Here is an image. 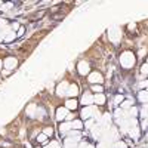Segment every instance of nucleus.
<instances>
[{"label":"nucleus","instance_id":"nucleus-36","mask_svg":"<svg viewBox=\"0 0 148 148\" xmlns=\"http://www.w3.org/2000/svg\"><path fill=\"white\" fill-rule=\"evenodd\" d=\"M147 64H148V62H147Z\"/></svg>","mask_w":148,"mask_h":148},{"label":"nucleus","instance_id":"nucleus-33","mask_svg":"<svg viewBox=\"0 0 148 148\" xmlns=\"http://www.w3.org/2000/svg\"><path fill=\"white\" fill-rule=\"evenodd\" d=\"M65 120H67V121H71V120H73V114H70V113H68V116H67V119H65Z\"/></svg>","mask_w":148,"mask_h":148},{"label":"nucleus","instance_id":"nucleus-21","mask_svg":"<svg viewBox=\"0 0 148 148\" xmlns=\"http://www.w3.org/2000/svg\"><path fill=\"white\" fill-rule=\"evenodd\" d=\"M132 104H133V102L127 99V101H123V102H121L120 105H121V108H132V107H133Z\"/></svg>","mask_w":148,"mask_h":148},{"label":"nucleus","instance_id":"nucleus-23","mask_svg":"<svg viewBox=\"0 0 148 148\" xmlns=\"http://www.w3.org/2000/svg\"><path fill=\"white\" fill-rule=\"evenodd\" d=\"M43 133L46 135V136H52V135H53V129H52L51 126H49V127H45Z\"/></svg>","mask_w":148,"mask_h":148},{"label":"nucleus","instance_id":"nucleus-12","mask_svg":"<svg viewBox=\"0 0 148 148\" xmlns=\"http://www.w3.org/2000/svg\"><path fill=\"white\" fill-rule=\"evenodd\" d=\"M77 105H79V102L76 101V98H70V99L65 102V108L67 110H76Z\"/></svg>","mask_w":148,"mask_h":148},{"label":"nucleus","instance_id":"nucleus-25","mask_svg":"<svg viewBox=\"0 0 148 148\" xmlns=\"http://www.w3.org/2000/svg\"><path fill=\"white\" fill-rule=\"evenodd\" d=\"M45 148H59V144L53 141V142H51V144H49V145H46Z\"/></svg>","mask_w":148,"mask_h":148},{"label":"nucleus","instance_id":"nucleus-32","mask_svg":"<svg viewBox=\"0 0 148 148\" xmlns=\"http://www.w3.org/2000/svg\"><path fill=\"white\" fill-rule=\"evenodd\" d=\"M147 126H148V121L144 120V121H142V129H147Z\"/></svg>","mask_w":148,"mask_h":148},{"label":"nucleus","instance_id":"nucleus-30","mask_svg":"<svg viewBox=\"0 0 148 148\" xmlns=\"http://www.w3.org/2000/svg\"><path fill=\"white\" fill-rule=\"evenodd\" d=\"M96 148H108V147H107V144H105V142H102V141H101V142H99V145H98Z\"/></svg>","mask_w":148,"mask_h":148},{"label":"nucleus","instance_id":"nucleus-26","mask_svg":"<svg viewBox=\"0 0 148 148\" xmlns=\"http://www.w3.org/2000/svg\"><path fill=\"white\" fill-rule=\"evenodd\" d=\"M14 5L12 3H6V5H2V8H0V10H9V8H12Z\"/></svg>","mask_w":148,"mask_h":148},{"label":"nucleus","instance_id":"nucleus-14","mask_svg":"<svg viewBox=\"0 0 148 148\" xmlns=\"http://www.w3.org/2000/svg\"><path fill=\"white\" fill-rule=\"evenodd\" d=\"M138 98H139V101H141V102L148 104V90H147V89H145V90H141L139 95H138Z\"/></svg>","mask_w":148,"mask_h":148},{"label":"nucleus","instance_id":"nucleus-27","mask_svg":"<svg viewBox=\"0 0 148 148\" xmlns=\"http://www.w3.org/2000/svg\"><path fill=\"white\" fill-rule=\"evenodd\" d=\"M92 126H93V120H92V119L86 120V127H88V129H92Z\"/></svg>","mask_w":148,"mask_h":148},{"label":"nucleus","instance_id":"nucleus-6","mask_svg":"<svg viewBox=\"0 0 148 148\" xmlns=\"http://www.w3.org/2000/svg\"><path fill=\"white\" fill-rule=\"evenodd\" d=\"M89 82L90 83H93V84H102V82H104V77H102V74L101 73H92V74H89Z\"/></svg>","mask_w":148,"mask_h":148},{"label":"nucleus","instance_id":"nucleus-4","mask_svg":"<svg viewBox=\"0 0 148 148\" xmlns=\"http://www.w3.org/2000/svg\"><path fill=\"white\" fill-rule=\"evenodd\" d=\"M108 37H110V40L113 43H119L120 37H121V33H120V30L117 27H113V28L108 30Z\"/></svg>","mask_w":148,"mask_h":148},{"label":"nucleus","instance_id":"nucleus-19","mask_svg":"<svg viewBox=\"0 0 148 148\" xmlns=\"http://www.w3.org/2000/svg\"><path fill=\"white\" fill-rule=\"evenodd\" d=\"M138 111H139V110H138L136 107H132V108H130V111H129V114H130L129 117H130V119H135V117L138 116Z\"/></svg>","mask_w":148,"mask_h":148},{"label":"nucleus","instance_id":"nucleus-34","mask_svg":"<svg viewBox=\"0 0 148 148\" xmlns=\"http://www.w3.org/2000/svg\"><path fill=\"white\" fill-rule=\"evenodd\" d=\"M3 67V62H2V61H0V68H2Z\"/></svg>","mask_w":148,"mask_h":148},{"label":"nucleus","instance_id":"nucleus-2","mask_svg":"<svg viewBox=\"0 0 148 148\" xmlns=\"http://www.w3.org/2000/svg\"><path fill=\"white\" fill-rule=\"evenodd\" d=\"M80 116H82V119H83V120H89V119H92L93 116H95L98 120L101 119L99 113H96V108H95L93 105H90V107H84V108L82 110Z\"/></svg>","mask_w":148,"mask_h":148},{"label":"nucleus","instance_id":"nucleus-28","mask_svg":"<svg viewBox=\"0 0 148 148\" xmlns=\"http://www.w3.org/2000/svg\"><path fill=\"white\" fill-rule=\"evenodd\" d=\"M141 71H142V74H148V64H144L141 67Z\"/></svg>","mask_w":148,"mask_h":148},{"label":"nucleus","instance_id":"nucleus-10","mask_svg":"<svg viewBox=\"0 0 148 148\" xmlns=\"http://www.w3.org/2000/svg\"><path fill=\"white\" fill-rule=\"evenodd\" d=\"M67 95H68L70 98L77 96V95H79V86H77V84H70V86H68V90H67Z\"/></svg>","mask_w":148,"mask_h":148},{"label":"nucleus","instance_id":"nucleus-5","mask_svg":"<svg viewBox=\"0 0 148 148\" xmlns=\"http://www.w3.org/2000/svg\"><path fill=\"white\" fill-rule=\"evenodd\" d=\"M77 71H79L80 76H86V74H89V71H90L89 62H86V61H80L79 65H77Z\"/></svg>","mask_w":148,"mask_h":148},{"label":"nucleus","instance_id":"nucleus-22","mask_svg":"<svg viewBox=\"0 0 148 148\" xmlns=\"http://www.w3.org/2000/svg\"><path fill=\"white\" fill-rule=\"evenodd\" d=\"M114 147H116V148H127V144H126L125 141H117V142L114 144Z\"/></svg>","mask_w":148,"mask_h":148},{"label":"nucleus","instance_id":"nucleus-13","mask_svg":"<svg viewBox=\"0 0 148 148\" xmlns=\"http://www.w3.org/2000/svg\"><path fill=\"white\" fill-rule=\"evenodd\" d=\"M71 129H73V126H71V121L62 123V125L59 126V130H61V133H67V132H70Z\"/></svg>","mask_w":148,"mask_h":148},{"label":"nucleus","instance_id":"nucleus-8","mask_svg":"<svg viewBox=\"0 0 148 148\" xmlns=\"http://www.w3.org/2000/svg\"><path fill=\"white\" fill-rule=\"evenodd\" d=\"M67 116H68V110H67L65 107H59V108L56 110V120H58V121L65 120Z\"/></svg>","mask_w":148,"mask_h":148},{"label":"nucleus","instance_id":"nucleus-29","mask_svg":"<svg viewBox=\"0 0 148 148\" xmlns=\"http://www.w3.org/2000/svg\"><path fill=\"white\" fill-rule=\"evenodd\" d=\"M141 88H145V89H148V80H145V82H141Z\"/></svg>","mask_w":148,"mask_h":148},{"label":"nucleus","instance_id":"nucleus-7","mask_svg":"<svg viewBox=\"0 0 148 148\" xmlns=\"http://www.w3.org/2000/svg\"><path fill=\"white\" fill-rule=\"evenodd\" d=\"M68 83L67 82H62V83H59L58 86H56V95L58 96H64V95H67V90H68Z\"/></svg>","mask_w":148,"mask_h":148},{"label":"nucleus","instance_id":"nucleus-1","mask_svg":"<svg viewBox=\"0 0 148 148\" xmlns=\"http://www.w3.org/2000/svg\"><path fill=\"white\" fill-rule=\"evenodd\" d=\"M120 64H121L123 68H126V70L132 68V67L135 65V56H133V53H132V52L121 53V55H120Z\"/></svg>","mask_w":148,"mask_h":148},{"label":"nucleus","instance_id":"nucleus-9","mask_svg":"<svg viewBox=\"0 0 148 148\" xmlns=\"http://www.w3.org/2000/svg\"><path fill=\"white\" fill-rule=\"evenodd\" d=\"M82 104H83L84 107H90V105L93 104V95L89 93V92H86V93L82 96Z\"/></svg>","mask_w":148,"mask_h":148},{"label":"nucleus","instance_id":"nucleus-15","mask_svg":"<svg viewBox=\"0 0 148 148\" xmlns=\"http://www.w3.org/2000/svg\"><path fill=\"white\" fill-rule=\"evenodd\" d=\"M36 113H37V105H36V104H31V105L27 108V114H28L30 117H34Z\"/></svg>","mask_w":148,"mask_h":148},{"label":"nucleus","instance_id":"nucleus-35","mask_svg":"<svg viewBox=\"0 0 148 148\" xmlns=\"http://www.w3.org/2000/svg\"><path fill=\"white\" fill-rule=\"evenodd\" d=\"M108 148H116V147H114V145H110V147H108Z\"/></svg>","mask_w":148,"mask_h":148},{"label":"nucleus","instance_id":"nucleus-18","mask_svg":"<svg viewBox=\"0 0 148 148\" xmlns=\"http://www.w3.org/2000/svg\"><path fill=\"white\" fill-rule=\"evenodd\" d=\"M36 141L39 142V144H46V141H47V136H46L45 133H40V135H37Z\"/></svg>","mask_w":148,"mask_h":148},{"label":"nucleus","instance_id":"nucleus-20","mask_svg":"<svg viewBox=\"0 0 148 148\" xmlns=\"http://www.w3.org/2000/svg\"><path fill=\"white\" fill-rule=\"evenodd\" d=\"M92 90H93V92H96V93H102L104 88H102V84H93Z\"/></svg>","mask_w":148,"mask_h":148},{"label":"nucleus","instance_id":"nucleus-31","mask_svg":"<svg viewBox=\"0 0 148 148\" xmlns=\"http://www.w3.org/2000/svg\"><path fill=\"white\" fill-rule=\"evenodd\" d=\"M22 34H24V28L21 27V28L18 30V33H16V36H22Z\"/></svg>","mask_w":148,"mask_h":148},{"label":"nucleus","instance_id":"nucleus-17","mask_svg":"<svg viewBox=\"0 0 148 148\" xmlns=\"http://www.w3.org/2000/svg\"><path fill=\"white\" fill-rule=\"evenodd\" d=\"M15 37H16V34H15V31H12V30H10V31H9V33H8L6 36H5V39H3V40H5L6 43H9V42H12V40H14V39H15Z\"/></svg>","mask_w":148,"mask_h":148},{"label":"nucleus","instance_id":"nucleus-3","mask_svg":"<svg viewBox=\"0 0 148 148\" xmlns=\"http://www.w3.org/2000/svg\"><path fill=\"white\" fill-rule=\"evenodd\" d=\"M3 65H5V68H6L8 71L15 70L16 65H18V59H16L15 56H8V58L3 61Z\"/></svg>","mask_w":148,"mask_h":148},{"label":"nucleus","instance_id":"nucleus-24","mask_svg":"<svg viewBox=\"0 0 148 148\" xmlns=\"http://www.w3.org/2000/svg\"><path fill=\"white\" fill-rule=\"evenodd\" d=\"M114 102H116L117 105H120V104L123 102V95H117V96L114 98Z\"/></svg>","mask_w":148,"mask_h":148},{"label":"nucleus","instance_id":"nucleus-11","mask_svg":"<svg viewBox=\"0 0 148 148\" xmlns=\"http://www.w3.org/2000/svg\"><path fill=\"white\" fill-rule=\"evenodd\" d=\"M93 102L96 105H104L105 104V95L104 93H96L93 95Z\"/></svg>","mask_w":148,"mask_h":148},{"label":"nucleus","instance_id":"nucleus-16","mask_svg":"<svg viewBox=\"0 0 148 148\" xmlns=\"http://www.w3.org/2000/svg\"><path fill=\"white\" fill-rule=\"evenodd\" d=\"M71 126H73V129L80 130V129H83V123H82V120H73L71 121Z\"/></svg>","mask_w":148,"mask_h":148}]
</instances>
